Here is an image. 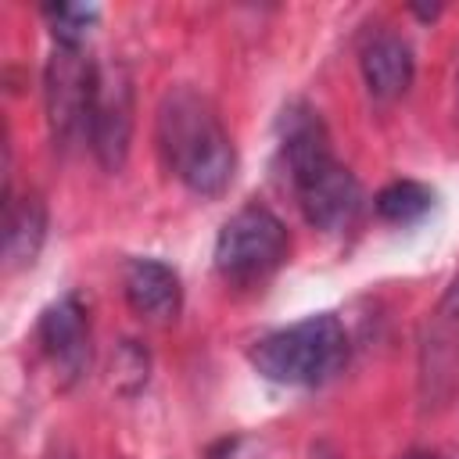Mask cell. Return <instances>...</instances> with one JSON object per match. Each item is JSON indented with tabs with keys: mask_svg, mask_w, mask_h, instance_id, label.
<instances>
[{
	"mask_svg": "<svg viewBox=\"0 0 459 459\" xmlns=\"http://www.w3.org/2000/svg\"><path fill=\"white\" fill-rule=\"evenodd\" d=\"M276 151L308 226L323 233H341L359 219L362 186L355 172L333 154L330 129L312 104L290 100L280 111Z\"/></svg>",
	"mask_w": 459,
	"mask_h": 459,
	"instance_id": "obj_1",
	"label": "cell"
},
{
	"mask_svg": "<svg viewBox=\"0 0 459 459\" xmlns=\"http://www.w3.org/2000/svg\"><path fill=\"white\" fill-rule=\"evenodd\" d=\"M154 143L165 172L197 197H219L233 183L237 147L215 104L194 86H169L154 115Z\"/></svg>",
	"mask_w": 459,
	"mask_h": 459,
	"instance_id": "obj_2",
	"label": "cell"
},
{
	"mask_svg": "<svg viewBox=\"0 0 459 459\" xmlns=\"http://www.w3.org/2000/svg\"><path fill=\"white\" fill-rule=\"evenodd\" d=\"M258 377L283 387H319L348 362V330L333 312L305 316L258 337L247 351Z\"/></svg>",
	"mask_w": 459,
	"mask_h": 459,
	"instance_id": "obj_3",
	"label": "cell"
},
{
	"mask_svg": "<svg viewBox=\"0 0 459 459\" xmlns=\"http://www.w3.org/2000/svg\"><path fill=\"white\" fill-rule=\"evenodd\" d=\"M287 226L265 204H244L222 222L212 258L230 287H258L287 262Z\"/></svg>",
	"mask_w": 459,
	"mask_h": 459,
	"instance_id": "obj_4",
	"label": "cell"
},
{
	"mask_svg": "<svg viewBox=\"0 0 459 459\" xmlns=\"http://www.w3.org/2000/svg\"><path fill=\"white\" fill-rule=\"evenodd\" d=\"M93 86H97V61H90L82 47L54 43L43 68V111L54 143L72 147L86 140Z\"/></svg>",
	"mask_w": 459,
	"mask_h": 459,
	"instance_id": "obj_5",
	"label": "cell"
},
{
	"mask_svg": "<svg viewBox=\"0 0 459 459\" xmlns=\"http://www.w3.org/2000/svg\"><path fill=\"white\" fill-rule=\"evenodd\" d=\"M86 143L100 169L118 172L133 143V75L122 61H97V86L90 104Z\"/></svg>",
	"mask_w": 459,
	"mask_h": 459,
	"instance_id": "obj_6",
	"label": "cell"
},
{
	"mask_svg": "<svg viewBox=\"0 0 459 459\" xmlns=\"http://www.w3.org/2000/svg\"><path fill=\"white\" fill-rule=\"evenodd\" d=\"M36 341L65 384L79 380L86 362H90V316H86L82 301L75 294L50 301L39 312Z\"/></svg>",
	"mask_w": 459,
	"mask_h": 459,
	"instance_id": "obj_7",
	"label": "cell"
},
{
	"mask_svg": "<svg viewBox=\"0 0 459 459\" xmlns=\"http://www.w3.org/2000/svg\"><path fill=\"white\" fill-rule=\"evenodd\" d=\"M420 377L427 398L434 402H448L459 384V276L427 323Z\"/></svg>",
	"mask_w": 459,
	"mask_h": 459,
	"instance_id": "obj_8",
	"label": "cell"
},
{
	"mask_svg": "<svg viewBox=\"0 0 459 459\" xmlns=\"http://www.w3.org/2000/svg\"><path fill=\"white\" fill-rule=\"evenodd\" d=\"M359 68H362V82L369 97L387 104V100H398L412 86L416 57L405 36L391 29H373L359 47Z\"/></svg>",
	"mask_w": 459,
	"mask_h": 459,
	"instance_id": "obj_9",
	"label": "cell"
},
{
	"mask_svg": "<svg viewBox=\"0 0 459 459\" xmlns=\"http://www.w3.org/2000/svg\"><path fill=\"white\" fill-rule=\"evenodd\" d=\"M122 294L129 308L151 323H169L183 308V283L161 258H129L122 269Z\"/></svg>",
	"mask_w": 459,
	"mask_h": 459,
	"instance_id": "obj_10",
	"label": "cell"
},
{
	"mask_svg": "<svg viewBox=\"0 0 459 459\" xmlns=\"http://www.w3.org/2000/svg\"><path fill=\"white\" fill-rule=\"evenodd\" d=\"M47 240V204L39 194L4 190V269L22 273L39 258V247Z\"/></svg>",
	"mask_w": 459,
	"mask_h": 459,
	"instance_id": "obj_11",
	"label": "cell"
},
{
	"mask_svg": "<svg viewBox=\"0 0 459 459\" xmlns=\"http://www.w3.org/2000/svg\"><path fill=\"white\" fill-rule=\"evenodd\" d=\"M373 208L380 219L394 226H409V222H420L434 208V190L420 179H391L387 186L377 190Z\"/></svg>",
	"mask_w": 459,
	"mask_h": 459,
	"instance_id": "obj_12",
	"label": "cell"
},
{
	"mask_svg": "<svg viewBox=\"0 0 459 459\" xmlns=\"http://www.w3.org/2000/svg\"><path fill=\"white\" fill-rule=\"evenodd\" d=\"M43 18L50 25V36L54 43L61 47H82L93 22H97V11L93 7H82V4H47L43 7Z\"/></svg>",
	"mask_w": 459,
	"mask_h": 459,
	"instance_id": "obj_13",
	"label": "cell"
},
{
	"mask_svg": "<svg viewBox=\"0 0 459 459\" xmlns=\"http://www.w3.org/2000/svg\"><path fill=\"white\" fill-rule=\"evenodd\" d=\"M133 380V391L147 380V351L143 348H136L133 341H126L122 348H118V359H115V380L122 384V380ZM126 387V384H122Z\"/></svg>",
	"mask_w": 459,
	"mask_h": 459,
	"instance_id": "obj_14",
	"label": "cell"
},
{
	"mask_svg": "<svg viewBox=\"0 0 459 459\" xmlns=\"http://www.w3.org/2000/svg\"><path fill=\"white\" fill-rule=\"evenodd\" d=\"M308 459H344L330 441H316L312 448H308Z\"/></svg>",
	"mask_w": 459,
	"mask_h": 459,
	"instance_id": "obj_15",
	"label": "cell"
},
{
	"mask_svg": "<svg viewBox=\"0 0 459 459\" xmlns=\"http://www.w3.org/2000/svg\"><path fill=\"white\" fill-rule=\"evenodd\" d=\"M405 459H445L441 452H427V448H416V452H409Z\"/></svg>",
	"mask_w": 459,
	"mask_h": 459,
	"instance_id": "obj_16",
	"label": "cell"
}]
</instances>
